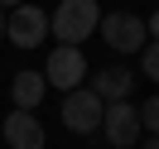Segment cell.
<instances>
[{
  "mask_svg": "<svg viewBox=\"0 0 159 149\" xmlns=\"http://www.w3.org/2000/svg\"><path fill=\"white\" fill-rule=\"evenodd\" d=\"M97 24H101V5H97V0H58L48 29H53V39L77 43V48H82V39H92Z\"/></svg>",
  "mask_w": 159,
  "mask_h": 149,
  "instance_id": "1",
  "label": "cell"
},
{
  "mask_svg": "<svg viewBox=\"0 0 159 149\" xmlns=\"http://www.w3.org/2000/svg\"><path fill=\"white\" fill-rule=\"evenodd\" d=\"M63 125L72 130V135H92V130H101V116H106V101L97 96L92 87H72L68 96H63Z\"/></svg>",
  "mask_w": 159,
  "mask_h": 149,
  "instance_id": "2",
  "label": "cell"
},
{
  "mask_svg": "<svg viewBox=\"0 0 159 149\" xmlns=\"http://www.w3.org/2000/svg\"><path fill=\"white\" fill-rule=\"evenodd\" d=\"M97 29H101V39H106L116 53H140V48H145V39H149L145 20H140V15H130V10H111V15H101Z\"/></svg>",
  "mask_w": 159,
  "mask_h": 149,
  "instance_id": "3",
  "label": "cell"
},
{
  "mask_svg": "<svg viewBox=\"0 0 159 149\" xmlns=\"http://www.w3.org/2000/svg\"><path fill=\"white\" fill-rule=\"evenodd\" d=\"M5 39L15 43V48H39L43 39H48V15L39 10V5H15L10 15H5Z\"/></svg>",
  "mask_w": 159,
  "mask_h": 149,
  "instance_id": "4",
  "label": "cell"
},
{
  "mask_svg": "<svg viewBox=\"0 0 159 149\" xmlns=\"http://www.w3.org/2000/svg\"><path fill=\"white\" fill-rule=\"evenodd\" d=\"M43 77H48V87H58V91L82 87V77H87L82 48H77V43H58V48L48 53V63H43Z\"/></svg>",
  "mask_w": 159,
  "mask_h": 149,
  "instance_id": "5",
  "label": "cell"
},
{
  "mask_svg": "<svg viewBox=\"0 0 159 149\" xmlns=\"http://www.w3.org/2000/svg\"><path fill=\"white\" fill-rule=\"evenodd\" d=\"M140 106H130V101H106V116H101V135L111 139L116 149H130L140 139Z\"/></svg>",
  "mask_w": 159,
  "mask_h": 149,
  "instance_id": "6",
  "label": "cell"
},
{
  "mask_svg": "<svg viewBox=\"0 0 159 149\" xmlns=\"http://www.w3.org/2000/svg\"><path fill=\"white\" fill-rule=\"evenodd\" d=\"M0 135H5V144H10V149H43V139H48V135H43V125H39V116H34V111H20V106L5 116Z\"/></svg>",
  "mask_w": 159,
  "mask_h": 149,
  "instance_id": "7",
  "label": "cell"
},
{
  "mask_svg": "<svg viewBox=\"0 0 159 149\" xmlns=\"http://www.w3.org/2000/svg\"><path fill=\"white\" fill-rule=\"evenodd\" d=\"M43 91H48V77H43V72H29V68L15 72V82H10V96H15L20 111H39Z\"/></svg>",
  "mask_w": 159,
  "mask_h": 149,
  "instance_id": "8",
  "label": "cell"
},
{
  "mask_svg": "<svg viewBox=\"0 0 159 149\" xmlns=\"http://www.w3.org/2000/svg\"><path fill=\"white\" fill-rule=\"evenodd\" d=\"M130 87H135V77H130L125 68H101L97 77H92V91H97L101 101H130Z\"/></svg>",
  "mask_w": 159,
  "mask_h": 149,
  "instance_id": "9",
  "label": "cell"
},
{
  "mask_svg": "<svg viewBox=\"0 0 159 149\" xmlns=\"http://www.w3.org/2000/svg\"><path fill=\"white\" fill-rule=\"evenodd\" d=\"M140 68H145V77H149V82H159V39L140 48Z\"/></svg>",
  "mask_w": 159,
  "mask_h": 149,
  "instance_id": "10",
  "label": "cell"
},
{
  "mask_svg": "<svg viewBox=\"0 0 159 149\" xmlns=\"http://www.w3.org/2000/svg\"><path fill=\"white\" fill-rule=\"evenodd\" d=\"M140 125H145L149 135H159V96H149L145 106H140Z\"/></svg>",
  "mask_w": 159,
  "mask_h": 149,
  "instance_id": "11",
  "label": "cell"
},
{
  "mask_svg": "<svg viewBox=\"0 0 159 149\" xmlns=\"http://www.w3.org/2000/svg\"><path fill=\"white\" fill-rule=\"evenodd\" d=\"M145 29H149V39H159V10L149 15V24H145Z\"/></svg>",
  "mask_w": 159,
  "mask_h": 149,
  "instance_id": "12",
  "label": "cell"
},
{
  "mask_svg": "<svg viewBox=\"0 0 159 149\" xmlns=\"http://www.w3.org/2000/svg\"><path fill=\"white\" fill-rule=\"evenodd\" d=\"M15 5H24V0H0V10H15Z\"/></svg>",
  "mask_w": 159,
  "mask_h": 149,
  "instance_id": "13",
  "label": "cell"
},
{
  "mask_svg": "<svg viewBox=\"0 0 159 149\" xmlns=\"http://www.w3.org/2000/svg\"><path fill=\"white\" fill-rule=\"evenodd\" d=\"M145 149H159V135H149V139H145Z\"/></svg>",
  "mask_w": 159,
  "mask_h": 149,
  "instance_id": "14",
  "label": "cell"
},
{
  "mask_svg": "<svg viewBox=\"0 0 159 149\" xmlns=\"http://www.w3.org/2000/svg\"><path fill=\"white\" fill-rule=\"evenodd\" d=\"M0 39H5V10H0Z\"/></svg>",
  "mask_w": 159,
  "mask_h": 149,
  "instance_id": "15",
  "label": "cell"
}]
</instances>
